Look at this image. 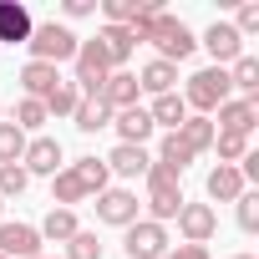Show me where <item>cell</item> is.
Instances as JSON below:
<instances>
[{"label": "cell", "instance_id": "9a60e30c", "mask_svg": "<svg viewBox=\"0 0 259 259\" xmlns=\"http://www.w3.org/2000/svg\"><path fill=\"white\" fill-rule=\"evenodd\" d=\"M56 81H61V71L46 66V61H26V66H21V87H26L31 102H46V97L56 92Z\"/></svg>", "mask_w": 259, "mask_h": 259}, {"label": "cell", "instance_id": "cb8c5ba5", "mask_svg": "<svg viewBox=\"0 0 259 259\" xmlns=\"http://www.w3.org/2000/svg\"><path fill=\"white\" fill-rule=\"evenodd\" d=\"M76 229H81V224H76V213H71V208H51V213L41 219V229H36V234H41V239H56V244H66Z\"/></svg>", "mask_w": 259, "mask_h": 259}, {"label": "cell", "instance_id": "3957f363", "mask_svg": "<svg viewBox=\"0 0 259 259\" xmlns=\"http://www.w3.org/2000/svg\"><path fill=\"white\" fill-rule=\"evenodd\" d=\"M229 71L224 66H203V71H193L188 76V97H183V107H198V117H208V112H219L224 102H229Z\"/></svg>", "mask_w": 259, "mask_h": 259}, {"label": "cell", "instance_id": "4dcf8cb0", "mask_svg": "<svg viewBox=\"0 0 259 259\" xmlns=\"http://www.w3.org/2000/svg\"><path fill=\"white\" fill-rule=\"evenodd\" d=\"M66 259H102V239L87 234V229H76V234L66 239Z\"/></svg>", "mask_w": 259, "mask_h": 259}, {"label": "cell", "instance_id": "d6986e66", "mask_svg": "<svg viewBox=\"0 0 259 259\" xmlns=\"http://www.w3.org/2000/svg\"><path fill=\"white\" fill-rule=\"evenodd\" d=\"M239 193H244V178H239V168L219 163V168L208 173V198H213V203H234Z\"/></svg>", "mask_w": 259, "mask_h": 259}, {"label": "cell", "instance_id": "e575fe53", "mask_svg": "<svg viewBox=\"0 0 259 259\" xmlns=\"http://www.w3.org/2000/svg\"><path fill=\"white\" fill-rule=\"evenodd\" d=\"M41 122H46V107L26 97V102L16 107V127H21V133H36V127H41Z\"/></svg>", "mask_w": 259, "mask_h": 259}, {"label": "cell", "instance_id": "7402d4cb", "mask_svg": "<svg viewBox=\"0 0 259 259\" xmlns=\"http://www.w3.org/2000/svg\"><path fill=\"white\" fill-rule=\"evenodd\" d=\"M158 163H163L168 173H178V178H183V168L193 163V148L183 143V133H168V138H163V148H158Z\"/></svg>", "mask_w": 259, "mask_h": 259}, {"label": "cell", "instance_id": "8d00e7d4", "mask_svg": "<svg viewBox=\"0 0 259 259\" xmlns=\"http://www.w3.org/2000/svg\"><path fill=\"white\" fill-rule=\"evenodd\" d=\"M163 259H208V249H203V244H178V249H168Z\"/></svg>", "mask_w": 259, "mask_h": 259}, {"label": "cell", "instance_id": "277c9868", "mask_svg": "<svg viewBox=\"0 0 259 259\" xmlns=\"http://www.w3.org/2000/svg\"><path fill=\"white\" fill-rule=\"evenodd\" d=\"M143 178H148V208H153V224H163V219H178V208L188 203V198H183V183H178V173H168L163 163H153Z\"/></svg>", "mask_w": 259, "mask_h": 259}, {"label": "cell", "instance_id": "5bb4252c", "mask_svg": "<svg viewBox=\"0 0 259 259\" xmlns=\"http://www.w3.org/2000/svg\"><path fill=\"white\" fill-rule=\"evenodd\" d=\"M102 163H107V173H122V178H138V173H148V168H153L148 148H133V143H117Z\"/></svg>", "mask_w": 259, "mask_h": 259}, {"label": "cell", "instance_id": "9c48e42d", "mask_svg": "<svg viewBox=\"0 0 259 259\" xmlns=\"http://www.w3.org/2000/svg\"><path fill=\"white\" fill-rule=\"evenodd\" d=\"M31 31H36V21H31V11L21 6V0H0V41L26 46V41H31Z\"/></svg>", "mask_w": 259, "mask_h": 259}, {"label": "cell", "instance_id": "83f0119b", "mask_svg": "<svg viewBox=\"0 0 259 259\" xmlns=\"http://www.w3.org/2000/svg\"><path fill=\"white\" fill-rule=\"evenodd\" d=\"M143 11H148V0H107V6H102L107 26H133Z\"/></svg>", "mask_w": 259, "mask_h": 259}, {"label": "cell", "instance_id": "4fadbf2b", "mask_svg": "<svg viewBox=\"0 0 259 259\" xmlns=\"http://www.w3.org/2000/svg\"><path fill=\"white\" fill-rule=\"evenodd\" d=\"M138 71H112L107 76V87H102V102L112 107V112H127V107H138Z\"/></svg>", "mask_w": 259, "mask_h": 259}, {"label": "cell", "instance_id": "ffe728a7", "mask_svg": "<svg viewBox=\"0 0 259 259\" xmlns=\"http://www.w3.org/2000/svg\"><path fill=\"white\" fill-rule=\"evenodd\" d=\"M148 117H153V127L163 122V127H183V117H188V107H183V97L178 92H168V97H153V107H148Z\"/></svg>", "mask_w": 259, "mask_h": 259}, {"label": "cell", "instance_id": "6da1fadb", "mask_svg": "<svg viewBox=\"0 0 259 259\" xmlns=\"http://www.w3.org/2000/svg\"><path fill=\"white\" fill-rule=\"evenodd\" d=\"M127 31H133V41H153V46H158V61H168V66H173V61H188L193 46H198L193 31H188L178 16H168L158 0H148V11L127 26Z\"/></svg>", "mask_w": 259, "mask_h": 259}, {"label": "cell", "instance_id": "d6a6232c", "mask_svg": "<svg viewBox=\"0 0 259 259\" xmlns=\"http://www.w3.org/2000/svg\"><path fill=\"white\" fill-rule=\"evenodd\" d=\"M26 183H31V173H26L21 163H6V168H0V198H16V193H26Z\"/></svg>", "mask_w": 259, "mask_h": 259}, {"label": "cell", "instance_id": "60d3db41", "mask_svg": "<svg viewBox=\"0 0 259 259\" xmlns=\"http://www.w3.org/2000/svg\"><path fill=\"white\" fill-rule=\"evenodd\" d=\"M36 259H46V254H36Z\"/></svg>", "mask_w": 259, "mask_h": 259}, {"label": "cell", "instance_id": "8992f818", "mask_svg": "<svg viewBox=\"0 0 259 259\" xmlns=\"http://www.w3.org/2000/svg\"><path fill=\"white\" fill-rule=\"evenodd\" d=\"M97 219H102V224H117V229L138 224V193H127V188H102V193H97Z\"/></svg>", "mask_w": 259, "mask_h": 259}, {"label": "cell", "instance_id": "30bf717a", "mask_svg": "<svg viewBox=\"0 0 259 259\" xmlns=\"http://www.w3.org/2000/svg\"><path fill=\"white\" fill-rule=\"evenodd\" d=\"M203 46L213 51V66H224V61H239V56H244V36H239L229 21H213V26L203 31Z\"/></svg>", "mask_w": 259, "mask_h": 259}, {"label": "cell", "instance_id": "8fae6325", "mask_svg": "<svg viewBox=\"0 0 259 259\" xmlns=\"http://www.w3.org/2000/svg\"><path fill=\"white\" fill-rule=\"evenodd\" d=\"M254 122H259V107L254 102H224L219 107V122H213V133H234V138H249L254 133Z\"/></svg>", "mask_w": 259, "mask_h": 259}, {"label": "cell", "instance_id": "ba28073f", "mask_svg": "<svg viewBox=\"0 0 259 259\" xmlns=\"http://www.w3.org/2000/svg\"><path fill=\"white\" fill-rule=\"evenodd\" d=\"M41 234L31 224H0V259H36Z\"/></svg>", "mask_w": 259, "mask_h": 259}, {"label": "cell", "instance_id": "7a4b0ae2", "mask_svg": "<svg viewBox=\"0 0 259 259\" xmlns=\"http://www.w3.org/2000/svg\"><path fill=\"white\" fill-rule=\"evenodd\" d=\"M31 61H46V66H56V61H71L76 56V46H81V36L76 31H66V26H56V21H41L36 31H31Z\"/></svg>", "mask_w": 259, "mask_h": 259}, {"label": "cell", "instance_id": "1f68e13d", "mask_svg": "<svg viewBox=\"0 0 259 259\" xmlns=\"http://www.w3.org/2000/svg\"><path fill=\"white\" fill-rule=\"evenodd\" d=\"M213 148H219V163H239L244 153H249V138H234V133H213Z\"/></svg>", "mask_w": 259, "mask_h": 259}, {"label": "cell", "instance_id": "f35d334b", "mask_svg": "<svg viewBox=\"0 0 259 259\" xmlns=\"http://www.w3.org/2000/svg\"><path fill=\"white\" fill-rule=\"evenodd\" d=\"M234 259H254V254H234Z\"/></svg>", "mask_w": 259, "mask_h": 259}, {"label": "cell", "instance_id": "d4e9b609", "mask_svg": "<svg viewBox=\"0 0 259 259\" xmlns=\"http://www.w3.org/2000/svg\"><path fill=\"white\" fill-rule=\"evenodd\" d=\"M178 133H183V143H188V148H193V158H198V153H208V148H213V117H183Z\"/></svg>", "mask_w": 259, "mask_h": 259}, {"label": "cell", "instance_id": "74e56055", "mask_svg": "<svg viewBox=\"0 0 259 259\" xmlns=\"http://www.w3.org/2000/svg\"><path fill=\"white\" fill-rule=\"evenodd\" d=\"M97 6H92V0H66V16H92Z\"/></svg>", "mask_w": 259, "mask_h": 259}, {"label": "cell", "instance_id": "5b68a950", "mask_svg": "<svg viewBox=\"0 0 259 259\" xmlns=\"http://www.w3.org/2000/svg\"><path fill=\"white\" fill-rule=\"evenodd\" d=\"M127 259H163L168 254V229L143 219V224H127V239H122Z\"/></svg>", "mask_w": 259, "mask_h": 259}, {"label": "cell", "instance_id": "7c38bea8", "mask_svg": "<svg viewBox=\"0 0 259 259\" xmlns=\"http://www.w3.org/2000/svg\"><path fill=\"white\" fill-rule=\"evenodd\" d=\"M21 168L26 173H61V143L56 138H36V143H26V153H21Z\"/></svg>", "mask_w": 259, "mask_h": 259}, {"label": "cell", "instance_id": "e0dca14e", "mask_svg": "<svg viewBox=\"0 0 259 259\" xmlns=\"http://www.w3.org/2000/svg\"><path fill=\"white\" fill-rule=\"evenodd\" d=\"M102 51H107V61L122 71L127 61H133V51H138V41H133V31H127V26H102Z\"/></svg>", "mask_w": 259, "mask_h": 259}, {"label": "cell", "instance_id": "2e32d148", "mask_svg": "<svg viewBox=\"0 0 259 259\" xmlns=\"http://www.w3.org/2000/svg\"><path fill=\"white\" fill-rule=\"evenodd\" d=\"M117 138L122 143H133V148H143L148 138H153V117H148V107H127V112H117Z\"/></svg>", "mask_w": 259, "mask_h": 259}, {"label": "cell", "instance_id": "f546056e", "mask_svg": "<svg viewBox=\"0 0 259 259\" xmlns=\"http://www.w3.org/2000/svg\"><path fill=\"white\" fill-rule=\"evenodd\" d=\"M71 173L87 183V193H102V188H107V163H102V158H76Z\"/></svg>", "mask_w": 259, "mask_h": 259}, {"label": "cell", "instance_id": "d590c367", "mask_svg": "<svg viewBox=\"0 0 259 259\" xmlns=\"http://www.w3.org/2000/svg\"><path fill=\"white\" fill-rule=\"evenodd\" d=\"M234 31L244 36V31H259V6L249 0V6H239V21H234Z\"/></svg>", "mask_w": 259, "mask_h": 259}, {"label": "cell", "instance_id": "f1b7e54d", "mask_svg": "<svg viewBox=\"0 0 259 259\" xmlns=\"http://www.w3.org/2000/svg\"><path fill=\"white\" fill-rule=\"evenodd\" d=\"M21 153H26V133H21L16 122H0V168L21 163Z\"/></svg>", "mask_w": 259, "mask_h": 259}, {"label": "cell", "instance_id": "484cf974", "mask_svg": "<svg viewBox=\"0 0 259 259\" xmlns=\"http://www.w3.org/2000/svg\"><path fill=\"white\" fill-rule=\"evenodd\" d=\"M229 87H239L244 102H254V92H259V61H254V56H239L234 71H229Z\"/></svg>", "mask_w": 259, "mask_h": 259}, {"label": "cell", "instance_id": "52a82bcc", "mask_svg": "<svg viewBox=\"0 0 259 259\" xmlns=\"http://www.w3.org/2000/svg\"><path fill=\"white\" fill-rule=\"evenodd\" d=\"M213 229H219V213H213L208 203H183V208H178V234H183L188 244H208Z\"/></svg>", "mask_w": 259, "mask_h": 259}, {"label": "cell", "instance_id": "4316f807", "mask_svg": "<svg viewBox=\"0 0 259 259\" xmlns=\"http://www.w3.org/2000/svg\"><path fill=\"white\" fill-rule=\"evenodd\" d=\"M76 102H81L76 81H56V92H51L41 107H46V117H71V112H76Z\"/></svg>", "mask_w": 259, "mask_h": 259}, {"label": "cell", "instance_id": "836d02e7", "mask_svg": "<svg viewBox=\"0 0 259 259\" xmlns=\"http://www.w3.org/2000/svg\"><path fill=\"white\" fill-rule=\"evenodd\" d=\"M234 203H239V229H244V234H254V229H259V193H249V188H244Z\"/></svg>", "mask_w": 259, "mask_h": 259}, {"label": "cell", "instance_id": "603a6c76", "mask_svg": "<svg viewBox=\"0 0 259 259\" xmlns=\"http://www.w3.org/2000/svg\"><path fill=\"white\" fill-rule=\"evenodd\" d=\"M81 198H92V193H87V183H81L71 168H61V173H56V183H51V203H56V208H71V203H81Z\"/></svg>", "mask_w": 259, "mask_h": 259}, {"label": "cell", "instance_id": "ab89813d", "mask_svg": "<svg viewBox=\"0 0 259 259\" xmlns=\"http://www.w3.org/2000/svg\"><path fill=\"white\" fill-rule=\"evenodd\" d=\"M0 208H6V198H0Z\"/></svg>", "mask_w": 259, "mask_h": 259}, {"label": "cell", "instance_id": "44dd1931", "mask_svg": "<svg viewBox=\"0 0 259 259\" xmlns=\"http://www.w3.org/2000/svg\"><path fill=\"white\" fill-rule=\"evenodd\" d=\"M173 81H178V66H168V61H148V66H143V76H138V87H143V92H153V97H168V92H173Z\"/></svg>", "mask_w": 259, "mask_h": 259}, {"label": "cell", "instance_id": "ac0fdd59", "mask_svg": "<svg viewBox=\"0 0 259 259\" xmlns=\"http://www.w3.org/2000/svg\"><path fill=\"white\" fill-rule=\"evenodd\" d=\"M71 122L81 127V133H102V127H112V107L102 97H81L76 112H71Z\"/></svg>", "mask_w": 259, "mask_h": 259}]
</instances>
